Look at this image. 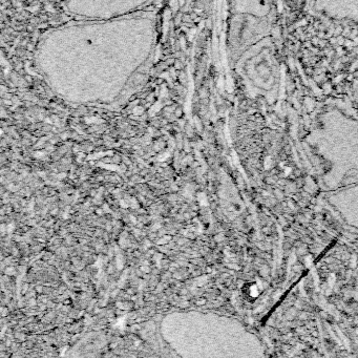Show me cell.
Instances as JSON below:
<instances>
[{
    "label": "cell",
    "mask_w": 358,
    "mask_h": 358,
    "mask_svg": "<svg viewBox=\"0 0 358 358\" xmlns=\"http://www.w3.org/2000/svg\"><path fill=\"white\" fill-rule=\"evenodd\" d=\"M357 96H358V94H357Z\"/></svg>",
    "instance_id": "2"
},
{
    "label": "cell",
    "mask_w": 358,
    "mask_h": 358,
    "mask_svg": "<svg viewBox=\"0 0 358 358\" xmlns=\"http://www.w3.org/2000/svg\"><path fill=\"white\" fill-rule=\"evenodd\" d=\"M322 13L338 19L358 21V0H318Z\"/></svg>",
    "instance_id": "1"
}]
</instances>
